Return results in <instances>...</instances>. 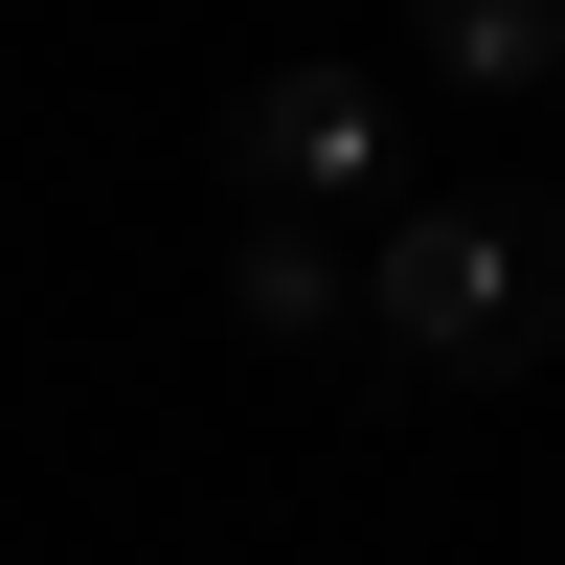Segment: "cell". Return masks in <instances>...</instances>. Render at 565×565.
Masks as SVG:
<instances>
[{
	"instance_id": "7a4b0ae2",
	"label": "cell",
	"mask_w": 565,
	"mask_h": 565,
	"mask_svg": "<svg viewBox=\"0 0 565 565\" xmlns=\"http://www.w3.org/2000/svg\"><path fill=\"white\" fill-rule=\"evenodd\" d=\"M385 159H407V114H385L362 68H317V45L226 90V181H249V226H271V204H362Z\"/></svg>"
},
{
	"instance_id": "3957f363",
	"label": "cell",
	"mask_w": 565,
	"mask_h": 565,
	"mask_svg": "<svg viewBox=\"0 0 565 565\" xmlns=\"http://www.w3.org/2000/svg\"><path fill=\"white\" fill-rule=\"evenodd\" d=\"M407 45H430L476 114H543L565 90V0H407Z\"/></svg>"
},
{
	"instance_id": "277c9868",
	"label": "cell",
	"mask_w": 565,
	"mask_h": 565,
	"mask_svg": "<svg viewBox=\"0 0 565 565\" xmlns=\"http://www.w3.org/2000/svg\"><path fill=\"white\" fill-rule=\"evenodd\" d=\"M226 317H249V340H340V271H317V226H249V249H226Z\"/></svg>"
},
{
	"instance_id": "6da1fadb",
	"label": "cell",
	"mask_w": 565,
	"mask_h": 565,
	"mask_svg": "<svg viewBox=\"0 0 565 565\" xmlns=\"http://www.w3.org/2000/svg\"><path fill=\"white\" fill-rule=\"evenodd\" d=\"M362 317H385V362H430V385H521V362H565V181H452V204H385Z\"/></svg>"
}]
</instances>
